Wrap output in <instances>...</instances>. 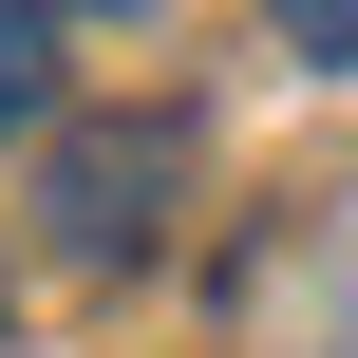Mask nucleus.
<instances>
[{
	"label": "nucleus",
	"instance_id": "20e7f679",
	"mask_svg": "<svg viewBox=\"0 0 358 358\" xmlns=\"http://www.w3.org/2000/svg\"><path fill=\"white\" fill-rule=\"evenodd\" d=\"M57 19H132V0H57Z\"/></svg>",
	"mask_w": 358,
	"mask_h": 358
},
{
	"label": "nucleus",
	"instance_id": "f03ea898",
	"mask_svg": "<svg viewBox=\"0 0 358 358\" xmlns=\"http://www.w3.org/2000/svg\"><path fill=\"white\" fill-rule=\"evenodd\" d=\"M57 113V0H0V132Z\"/></svg>",
	"mask_w": 358,
	"mask_h": 358
},
{
	"label": "nucleus",
	"instance_id": "7ed1b4c3",
	"mask_svg": "<svg viewBox=\"0 0 358 358\" xmlns=\"http://www.w3.org/2000/svg\"><path fill=\"white\" fill-rule=\"evenodd\" d=\"M264 38H283L302 76H358V0H264Z\"/></svg>",
	"mask_w": 358,
	"mask_h": 358
},
{
	"label": "nucleus",
	"instance_id": "f257e3e1",
	"mask_svg": "<svg viewBox=\"0 0 358 358\" xmlns=\"http://www.w3.org/2000/svg\"><path fill=\"white\" fill-rule=\"evenodd\" d=\"M170 189H189V113H94V132L38 151V227H57L76 264H132V245L170 227Z\"/></svg>",
	"mask_w": 358,
	"mask_h": 358
}]
</instances>
